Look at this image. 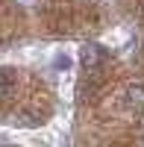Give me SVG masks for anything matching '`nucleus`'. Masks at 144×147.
<instances>
[{"label":"nucleus","instance_id":"f257e3e1","mask_svg":"<svg viewBox=\"0 0 144 147\" xmlns=\"http://www.w3.org/2000/svg\"><path fill=\"white\" fill-rule=\"evenodd\" d=\"M103 59H106V50H103L100 44H82V50H79V62H82V68L94 71V68L103 65Z\"/></svg>","mask_w":144,"mask_h":147},{"label":"nucleus","instance_id":"f03ea898","mask_svg":"<svg viewBox=\"0 0 144 147\" xmlns=\"http://www.w3.org/2000/svg\"><path fill=\"white\" fill-rule=\"evenodd\" d=\"M124 100H127V106H129V109L141 112V109H144V85H127Z\"/></svg>","mask_w":144,"mask_h":147},{"label":"nucleus","instance_id":"7ed1b4c3","mask_svg":"<svg viewBox=\"0 0 144 147\" xmlns=\"http://www.w3.org/2000/svg\"><path fill=\"white\" fill-rule=\"evenodd\" d=\"M12 91V77L6 71H0V100H6V94Z\"/></svg>","mask_w":144,"mask_h":147}]
</instances>
